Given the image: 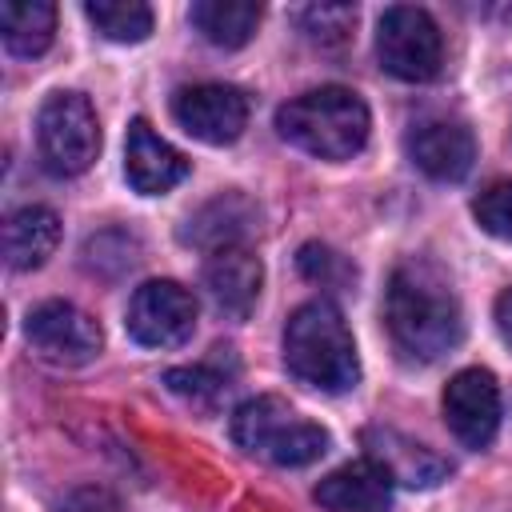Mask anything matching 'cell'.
Segmentation results:
<instances>
[{
	"mask_svg": "<svg viewBox=\"0 0 512 512\" xmlns=\"http://www.w3.org/2000/svg\"><path fill=\"white\" fill-rule=\"evenodd\" d=\"M296 24L316 44H344L356 24V8L352 4H308L296 12Z\"/></svg>",
	"mask_w": 512,
	"mask_h": 512,
	"instance_id": "21",
	"label": "cell"
},
{
	"mask_svg": "<svg viewBox=\"0 0 512 512\" xmlns=\"http://www.w3.org/2000/svg\"><path fill=\"white\" fill-rule=\"evenodd\" d=\"M384 324L412 360H440L464 336V312L448 276L432 260H404L384 292Z\"/></svg>",
	"mask_w": 512,
	"mask_h": 512,
	"instance_id": "1",
	"label": "cell"
},
{
	"mask_svg": "<svg viewBox=\"0 0 512 512\" xmlns=\"http://www.w3.org/2000/svg\"><path fill=\"white\" fill-rule=\"evenodd\" d=\"M60 244V216L44 204L16 208L4 220V260L12 272H32L40 268Z\"/></svg>",
	"mask_w": 512,
	"mask_h": 512,
	"instance_id": "16",
	"label": "cell"
},
{
	"mask_svg": "<svg viewBox=\"0 0 512 512\" xmlns=\"http://www.w3.org/2000/svg\"><path fill=\"white\" fill-rule=\"evenodd\" d=\"M296 264H300V272L312 280V284H324V288H344V284H352V264L340 256V252H332V248H324V244H304L300 248V256H296Z\"/></svg>",
	"mask_w": 512,
	"mask_h": 512,
	"instance_id": "24",
	"label": "cell"
},
{
	"mask_svg": "<svg viewBox=\"0 0 512 512\" xmlns=\"http://www.w3.org/2000/svg\"><path fill=\"white\" fill-rule=\"evenodd\" d=\"M188 16H192L196 32L208 44H216V48H240V44H248L256 36V24H260L264 8L252 4V0H196L188 8Z\"/></svg>",
	"mask_w": 512,
	"mask_h": 512,
	"instance_id": "18",
	"label": "cell"
},
{
	"mask_svg": "<svg viewBox=\"0 0 512 512\" xmlns=\"http://www.w3.org/2000/svg\"><path fill=\"white\" fill-rule=\"evenodd\" d=\"M316 504L328 512H388L392 508V476L376 460H352L328 472L316 484Z\"/></svg>",
	"mask_w": 512,
	"mask_h": 512,
	"instance_id": "13",
	"label": "cell"
},
{
	"mask_svg": "<svg viewBox=\"0 0 512 512\" xmlns=\"http://www.w3.org/2000/svg\"><path fill=\"white\" fill-rule=\"evenodd\" d=\"M36 148H40V164L52 176L88 172L100 152V124H96L88 96L52 92L36 116Z\"/></svg>",
	"mask_w": 512,
	"mask_h": 512,
	"instance_id": "5",
	"label": "cell"
},
{
	"mask_svg": "<svg viewBox=\"0 0 512 512\" xmlns=\"http://www.w3.org/2000/svg\"><path fill=\"white\" fill-rule=\"evenodd\" d=\"M172 116L200 144H232L248 124V100L232 84H188L172 96Z\"/></svg>",
	"mask_w": 512,
	"mask_h": 512,
	"instance_id": "9",
	"label": "cell"
},
{
	"mask_svg": "<svg viewBox=\"0 0 512 512\" xmlns=\"http://www.w3.org/2000/svg\"><path fill=\"white\" fill-rule=\"evenodd\" d=\"M472 212H476V220H480L484 232H492L496 240H508L512 244V180L488 184L472 200Z\"/></svg>",
	"mask_w": 512,
	"mask_h": 512,
	"instance_id": "23",
	"label": "cell"
},
{
	"mask_svg": "<svg viewBox=\"0 0 512 512\" xmlns=\"http://www.w3.org/2000/svg\"><path fill=\"white\" fill-rule=\"evenodd\" d=\"M124 176L136 192L160 196L188 176V160L168 140H160L148 120H132L124 140Z\"/></svg>",
	"mask_w": 512,
	"mask_h": 512,
	"instance_id": "12",
	"label": "cell"
},
{
	"mask_svg": "<svg viewBox=\"0 0 512 512\" xmlns=\"http://www.w3.org/2000/svg\"><path fill=\"white\" fill-rule=\"evenodd\" d=\"M84 16L96 24L100 36L116 44H140L152 32V8L140 0H88Z\"/></svg>",
	"mask_w": 512,
	"mask_h": 512,
	"instance_id": "20",
	"label": "cell"
},
{
	"mask_svg": "<svg viewBox=\"0 0 512 512\" xmlns=\"http://www.w3.org/2000/svg\"><path fill=\"white\" fill-rule=\"evenodd\" d=\"M124 328L144 348H176L196 328V300L176 280H148L132 292Z\"/></svg>",
	"mask_w": 512,
	"mask_h": 512,
	"instance_id": "8",
	"label": "cell"
},
{
	"mask_svg": "<svg viewBox=\"0 0 512 512\" xmlns=\"http://www.w3.org/2000/svg\"><path fill=\"white\" fill-rule=\"evenodd\" d=\"M368 128V104L340 84L312 88L276 108V132L316 160H352L368 144Z\"/></svg>",
	"mask_w": 512,
	"mask_h": 512,
	"instance_id": "3",
	"label": "cell"
},
{
	"mask_svg": "<svg viewBox=\"0 0 512 512\" xmlns=\"http://www.w3.org/2000/svg\"><path fill=\"white\" fill-rule=\"evenodd\" d=\"M60 512H124V508H120V500H116L108 488L84 484V488H76V492L64 496Z\"/></svg>",
	"mask_w": 512,
	"mask_h": 512,
	"instance_id": "25",
	"label": "cell"
},
{
	"mask_svg": "<svg viewBox=\"0 0 512 512\" xmlns=\"http://www.w3.org/2000/svg\"><path fill=\"white\" fill-rule=\"evenodd\" d=\"M284 364L288 372L320 392H348L360 380V356L344 312L332 300L300 304L284 324Z\"/></svg>",
	"mask_w": 512,
	"mask_h": 512,
	"instance_id": "2",
	"label": "cell"
},
{
	"mask_svg": "<svg viewBox=\"0 0 512 512\" xmlns=\"http://www.w3.org/2000/svg\"><path fill=\"white\" fill-rule=\"evenodd\" d=\"M164 384L180 400H188L192 408H212L224 396V388H228V380L220 372H212V368H168Z\"/></svg>",
	"mask_w": 512,
	"mask_h": 512,
	"instance_id": "22",
	"label": "cell"
},
{
	"mask_svg": "<svg viewBox=\"0 0 512 512\" xmlns=\"http://www.w3.org/2000/svg\"><path fill=\"white\" fill-rule=\"evenodd\" d=\"M260 284H264V268H260V260H256L244 244L208 252L204 288H208V296L216 300L220 312L244 320V316L252 312L256 296H260Z\"/></svg>",
	"mask_w": 512,
	"mask_h": 512,
	"instance_id": "14",
	"label": "cell"
},
{
	"mask_svg": "<svg viewBox=\"0 0 512 512\" xmlns=\"http://www.w3.org/2000/svg\"><path fill=\"white\" fill-rule=\"evenodd\" d=\"M408 160L432 180H460L476 160V140L456 120H420L408 132Z\"/></svg>",
	"mask_w": 512,
	"mask_h": 512,
	"instance_id": "11",
	"label": "cell"
},
{
	"mask_svg": "<svg viewBox=\"0 0 512 512\" xmlns=\"http://www.w3.org/2000/svg\"><path fill=\"white\" fill-rule=\"evenodd\" d=\"M252 224H256V208H252L244 196L224 192V196L208 200L196 216H188L184 240L196 244V248L216 252V248H232V244H240V236H244Z\"/></svg>",
	"mask_w": 512,
	"mask_h": 512,
	"instance_id": "17",
	"label": "cell"
},
{
	"mask_svg": "<svg viewBox=\"0 0 512 512\" xmlns=\"http://www.w3.org/2000/svg\"><path fill=\"white\" fill-rule=\"evenodd\" d=\"M364 448H368V460H376L392 484H408V488H432L448 476V460H440L432 448L416 444L412 436L404 432H392V428H368L364 432Z\"/></svg>",
	"mask_w": 512,
	"mask_h": 512,
	"instance_id": "15",
	"label": "cell"
},
{
	"mask_svg": "<svg viewBox=\"0 0 512 512\" xmlns=\"http://www.w3.org/2000/svg\"><path fill=\"white\" fill-rule=\"evenodd\" d=\"M376 56H380V68L392 72L396 80H408V84L432 80L444 64V40L436 20L412 4L384 8L376 24Z\"/></svg>",
	"mask_w": 512,
	"mask_h": 512,
	"instance_id": "6",
	"label": "cell"
},
{
	"mask_svg": "<svg viewBox=\"0 0 512 512\" xmlns=\"http://www.w3.org/2000/svg\"><path fill=\"white\" fill-rule=\"evenodd\" d=\"M24 336L36 356H44L48 364H60V368H80V364L96 360V352L104 344L100 324L68 300L36 304L24 320Z\"/></svg>",
	"mask_w": 512,
	"mask_h": 512,
	"instance_id": "7",
	"label": "cell"
},
{
	"mask_svg": "<svg viewBox=\"0 0 512 512\" xmlns=\"http://www.w3.org/2000/svg\"><path fill=\"white\" fill-rule=\"evenodd\" d=\"M0 36L12 56H40L56 36V8L44 0H8L0 4Z\"/></svg>",
	"mask_w": 512,
	"mask_h": 512,
	"instance_id": "19",
	"label": "cell"
},
{
	"mask_svg": "<svg viewBox=\"0 0 512 512\" xmlns=\"http://www.w3.org/2000/svg\"><path fill=\"white\" fill-rule=\"evenodd\" d=\"M444 420L464 448H488L500 428V384L488 368H464L444 388Z\"/></svg>",
	"mask_w": 512,
	"mask_h": 512,
	"instance_id": "10",
	"label": "cell"
},
{
	"mask_svg": "<svg viewBox=\"0 0 512 512\" xmlns=\"http://www.w3.org/2000/svg\"><path fill=\"white\" fill-rule=\"evenodd\" d=\"M496 328H500V336L512 344V288H504V292L496 296Z\"/></svg>",
	"mask_w": 512,
	"mask_h": 512,
	"instance_id": "26",
	"label": "cell"
},
{
	"mask_svg": "<svg viewBox=\"0 0 512 512\" xmlns=\"http://www.w3.org/2000/svg\"><path fill=\"white\" fill-rule=\"evenodd\" d=\"M232 440L280 468H304L328 452V432L292 412V404L280 396L244 400L232 416Z\"/></svg>",
	"mask_w": 512,
	"mask_h": 512,
	"instance_id": "4",
	"label": "cell"
}]
</instances>
